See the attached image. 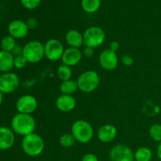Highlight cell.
<instances>
[{
  "label": "cell",
  "instance_id": "cell-1",
  "mask_svg": "<svg viewBox=\"0 0 161 161\" xmlns=\"http://www.w3.org/2000/svg\"><path fill=\"white\" fill-rule=\"evenodd\" d=\"M10 127L14 134L25 137L34 133L36 121L31 114L17 113L11 119Z\"/></svg>",
  "mask_w": 161,
  "mask_h": 161
},
{
  "label": "cell",
  "instance_id": "cell-2",
  "mask_svg": "<svg viewBox=\"0 0 161 161\" xmlns=\"http://www.w3.org/2000/svg\"><path fill=\"white\" fill-rule=\"evenodd\" d=\"M22 151L31 157H39L45 149L43 138L36 132L23 137L21 140Z\"/></svg>",
  "mask_w": 161,
  "mask_h": 161
},
{
  "label": "cell",
  "instance_id": "cell-3",
  "mask_svg": "<svg viewBox=\"0 0 161 161\" xmlns=\"http://www.w3.org/2000/svg\"><path fill=\"white\" fill-rule=\"evenodd\" d=\"M71 133L76 142L87 144L93 139L94 130L91 123L85 119H77L71 127Z\"/></svg>",
  "mask_w": 161,
  "mask_h": 161
},
{
  "label": "cell",
  "instance_id": "cell-4",
  "mask_svg": "<svg viewBox=\"0 0 161 161\" xmlns=\"http://www.w3.org/2000/svg\"><path fill=\"white\" fill-rule=\"evenodd\" d=\"M76 81L79 90L88 94L97 89L100 85L101 78L96 71L87 70L80 74Z\"/></svg>",
  "mask_w": 161,
  "mask_h": 161
},
{
  "label": "cell",
  "instance_id": "cell-5",
  "mask_svg": "<svg viewBox=\"0 0 161 161\" xmlns=\"http://www.w3.org/2000/svg\"><path fill=\"white\" fill-rule=\"evenodd\" d=\"M28 63L37 64L45 58L44 44L38 40H31L23 47L22 53Z\"/></svg>",
  "mask_w": 161,
  "mask_h": 161
},
{
  "label": "cell",
  "instance_id": "cell-6",
  "mask_svg": "<svg viewBox=\"0 0 161 161\" xmlns=\"http://www.w3.org/2000/svg\"><path fill=\"white\" fill-rule=\"evenodd\" d=\"M83 46L95 49L101 47L106 39L105 31L97 26H91L86 28L83 33Z\"/></svg>",
  "mask_w": 161,
  "mask_h": 161
},
{
  "label": "cell",
  "instance_id": "cell-7",
  "mask_svg": "<svg viewBox=\"0 0 161 161\" xmlns=\"http://www.w3.org/2000/svg\"><path fill=\"white\" fill-rule=\"evenodd\" d=\"M64 50L62 42L57 39H50L44 43L45 58L50 61L61 60Z\"/></svg>",
  "mask_w": 161,
  "mask_h": 161
},
{
  "label": "cell",
  "instance_id": "cell-8",
  "mask_svg": "<svg viewBox=\"0 0 161 161\" xmlns=\"http://www.w3.org/2000/svg\"><path fill=\"white\" fill-rule=\"evenodd\" d=\"M20 78L12 72L2 73L0 75V92L3 94H9L15 92L20 86Z\"/></svg>",
  "mask_w": 161,
  "mask_h": 161
},
{
  "label": "cell",
  "instance_id": "cell-9",
  "mask_svg": "<svg viewBox=\"0 0 161 161\" xmlns=\"http://www.w3.org/2000/svg\"><path fill=\"white\" fill-rule=\"evenodd\" d=\"M17 113L32 114L38 108V101L31 94H25L18 97L15 104Z\"/></svg>",
  "mask_w": 161,
  "mask_h": 161
},
{
  "label": "cell",
  "instance_id": "cell-10",
  "mask_svg": "<svg viewBox=\"0 0 161 161\" xmlns=\"http://www.w3.org/2000/svg\"><path fill=\"white\" fill-rule=\"evenodd\" d=\"M109 160L110 161H135L134 152L126 145H116L110 150Z\"/></svg>",
  "mask_w": 161,
  "mask_h": 161
},
{
  "label": "cell",
  "instance_id": "cell-11",
  "mask_svg": "<svg viewBox=\"0 0 161 161\" xmlns=\"http://www.w3.org/2000/svg\"><path fill=\"white\" fill-rule=\"evenodd\" d=\"M98 62L104 70H115L119 64V58L117 56V53L108 48L102 50L99 55Z\"/></svg>",
  "mask_w": 161,
  "mask_h": 161
},
{
  "label": "cell",
  "instance_id": "cell-12",
  "mask_svg": "<svg viewBox=\"0 0 161 161\" xmlns=\"http://www.w3.org/2000/svg\"><path fill=\"white\" fill-rule=\"evenodd\" d=\"M8 33L15 39H21L26 37L28 34L26 22L21 20H14L8 25Z\"/></svg>",
  "mask_w": 161,
  "mask_h": 161
},
{
  "label": "cell",
  "instance_id": "cell-13",
  "mask_svg": "<svg viewBox=\"0 0 161 161\" xmlns=\"http://www.w3.org/2000/svg\"><path fill=\"white\" fill-rule=\"evenodd\" d=\"M83 53L80 49L68 47L64 50L61 61H62V64L72 68L80 64L83 59Z\"/></svg>",
  "mask_w": 161,
  "mask_h": 161
},
{
  "label": "cell",
  "instance_id": "cell-14",
  "mask_svg": "<svg viewBox=\"0 0 161 161\" xmlns=\"http://www.w3.org/2000/svg\"><path fill=\"white\" fill-rule=\"evenodd\" d=\"M117 128L111 124L101 126L97 133V139L102 143H110L116 139L117 136Z\"/></svg>",
  "mask_w": 161,
  "mask_h": 161
},
{
  "label": "cell",
  "instance_id": "cell-15",
  "mask_svg": "<svg viewBox=\"0 0 161 161\" xmlns=\"http://www.w3.org/2000/svg\"><path fill=\"white\" fill-rule=\"evenodd\" d=\"M55 105L58 110L61 113H70L75 109L76 106V99L73 95L61 94L57 97L55 101Z\"/></svg>",
  "mask_w": 161,
  "mask_h": 161
},
{
  "label": "cell",
  "instance_id": "cell-16",
  "mask_svg": "<svg viewBox=\"0 0 161 161\" xmlns=\"http://www.w3.org/2000/svg\"><path fill=\"white\" fill-rule=\"evenodd\" d=\"M15 143V134L12 129L0 127V150L6 151L14 146Z\"/></svg>",
  "mask_w": 161,
  "mask_h": 161
},
{
  "label": "cell",
  "instance_id": "cell-17",
  "mask_svg": "<svg viewBox=\"0 0 161 161\" xmlns=\"http://www.w3.org/2000/svg\"><path fill=\"white\" fill-rule=\"evenodd\" d=\"M64 39L69 46V47L78 48L83 46V33L76 29H71L66 32Z\"/></svg>",
  "mask_w": 161,
  "mask_h": 161
},
{
  "label": "cell",
  "instance_id": "cell-18",
  "mask_svg": "<svg viewBox=\"0 0 161 161\" xmlns=\"http://www.w3.org/2000/svg\"><path fill=\"white\" fill-rule=\"evenodd\" d=\"M14 57L10 52L0 50V72L2 73L11 72L14 68Z\"/></svg>",
  "mask_w": 161,
  "mask_h": 161
},
{
  "label": "cell",
  "instance_id": "cell-19",
  "mask_svg": "<svg viewBox=\"0 0 161 161\" xmlns=\"http://www.w3.org/2000/svg\"><path fill=\"white\" fill-rule=\"evenodd\" d=\"M60 91L61 94H67V95H73L79 90L78 84L76 80H69L66 81H62L59 86Z\"/></svg>",
  "mask_w": 161,
  "mask_h": 161
},
{
  "label": "cell",
  "instance_id": "cell-20",
  "mask_svg": "<svg viewBox=\"0 0 161 161\" xmlns=\"http://www.w3.org/2000/svg\"><path fill=\"white\" fill-rule=\"evenodd\" d=\"M135 161H151L153 159V152L149 148L142 146L134 153Z\"/></svg>",
  "mask_w": 161,
  "mask_h": 161
},
{
  "label": "cell",
  "instance_id": "cell-21",
  "mask_svg": "<svg viewBox=\"0 0 161 161\" xmlns=\"http://www.w3.org/2000/svg\"><path fill=\"white\" fill-rule=\"evenodd\" d=\"M101 0H81L82 9L87 14L96 13L101 7Z\"/></svg>",
  "mask_w": 161,
  "mask_h": 161
},
{
  "label": "cell",
  "instance_id": "cell-22",
  "mask_svg": "<svg viewBox=\"0 0 161 161\" xmlns=\"http://www.w3.org/2000/svg\"><path fill=\"white\" fill-rule=\"evenodd\" d=\"M57 75L61 82L71 80L72 77V68L64 64H60L57 69Z\"/></svg>",
  "mask_w": 161,
  "mask_h": 161
},
{
  "label": "cell",
  "instance_id": "cell-23",
  "mask_svg": "<svg viewBox=\"0 0 161 161\" xmlns=\"http://www.w3.org/2000/svg\"><path fill=\"white\" fill-rule=\"evenodd\" d=\"M17 39H14L9 35L5 36L2 38L1 41H0V47H1L2 50H4L6 52H10L14 50V47L17 46V42H16Z\"/></svg>",
  "mask_w": 161,
  "mask_h": 161
},
{
  "label": "cell",
  "instance_id": "cell-24",
  "mask_svg": "<svg viewBox=\"0 0 161 161\" xmlns=\"http://www.w3.org/2000/svg\"><path fill=\"white\" fill-rule=\"evenodd\" d=\"M75 138L72 133H65L61 135L59 138V144L60 146L64 148H71L75 144Z\"/></svg>",
  "mask_w": 161,
  "mask_h": 161
},
{
  "label": "cell",
  "instance_id": "cell-25",
  "mask_svg": "<svg viewBox=\"0 0 161 161\" xmlns=\"http://www.w3.org/2000/svg\"><path fill=\"white\" fill-rule=\"evenodd\" d=\"M149 137L152 140L160 142H161V124H154L149 129Z\"/></svg>",
  "mask_w": 161,
  "mask_h": 161
},
{
  "label": "cell",
  "instance_id": "cell-26",
  "mask_svg": "<svg viewBox=\"0 0 161 161\" xmlns=\"http://www.w3.org/2000/svg\"><path fill=\"white\" fill-rule=\"evenodd\" d=\"M42 0H20L22 6L28 9H34L40 5Z\"/></svg>",
  "mask_w": 161,
  "mask_h": 161
},
{
  "label": "cell",
  "instance_id": "cell-27",
  "mask_svg": "<svg viewBox=\"0 0 161 161\" xmlns=\"http://www.w3.org/2000/svg\"><path fill=\"white\" fill-rule=\"evenodd\" d=\"M28 64V61L25 59V57L23 55H20V56L14 57V68L17 69H22L25 67Z\"/></svg>",
  "mask_w": 161,
  "mask_h": 161
},
{
  "label": "cell",
  "instance_id": "cell-28",
  "mask_svg": "<svg viewBox=\"0 0 161 161\" xmlns=\"http://www.w3.org/2000/svg\"><path fill=\"white\" fill-rule=\"evenodd\" d=\"M121 63L124 66L129 67V66L133 65L134 63H135V60H134V58L130 55L126 54L122 56V58H121Z\"/></svg>",
  "mask_w": 161,
  "mask_h": 161
},
{
  "label": "cell",
  "instance_id": "cell-29",
  "mask_svg": "<svg viewBox=\"0 0 161 161\" xmlns=\"http://www.w3.org/2000/svg\"><path fill=\"white\" fill-rule=\"evenodd\" d=\"M82 53H83V56L86 57L87 58H92L94 55V49L92 48V47H84L83 50H82Z\"/></svg>",
  "mask_w": 161,
  "mask_h": 161
},
{
  "label": "cell",
  "instance_id": "cell-30",
  "mask_svg": "<svg viewBox=\"0 0 161 161\" xmlns=\"http://www.w3.org/2000/svg\"><path fill=\"white\" fill-rule=\"evenodd\" d=\"M25 22H26V25L29 30L35 29L38 25L37 19L34 18V17H30V18H28Z\"/></svg>",
  "mask_w": 161,
  "mask_h": 161
},
{
  "label": "cell",
  "instance_id": "cell-31",
  "mask_svg": "<svg viewBox=\"0 0 161 161\" xmlns=\"http://www.w3.org/2000/svg\"><path fill=\"white\" fill-rule=\"evenodd\" d=\"M81 161H99V160L95 154L89 153H86L85 155H83Z\"/></svg>",
  "mask_w": 161,
  "mask_h": 161
},
{
  "label": "cell",
  "instance_id": "cell-32",
  "mask_svg": "<svg viewBox=\"0 0 161 161\" xmlns=\"http://www.w3.org/2000/svg\"><path fill=\"white\" fill-rule=\"evenodd\" d=\"M11 53H12L14 57H17L20 56V55H22V53H23V47H21L19 45H17L14 47V50L11 51Z\"/></svg>",
  "mask_w": 161,
  "mask_h": 161
},
{
  "label": "cell",
  "instance_id": "cell-33",
  "mask_svg": "<svg viewBox=\"0 0 161 161\" xmlns=\"http://www.w3.org/2000/svg\"><path fill=\"white\" fill-rule=\"evenodd\" d=\"M119 43L118 41H112L111 42L109 43V47L108 49H110L111 50L114 52H117L118 50L119 49Z\"/></svg>",
  "mask_w": 161,
  "mask_h": 161
},
{
  "label": "cell",
  "instance_id": "cell-34",
  "mask_svg": "<svg viewBox=\"0 0 161 161\" xmlns=\"http://www.w3.org/2000/svg\"><path fill=\"white\" fill-rule=\"evenodd\" d=\"M157 157H158V158L161 160V142H159L158 146H157Z\"/></svg>",
  "mask_w": 161,
  "mask_h": 161
},
{
  "label": "cell",
  "instance_id": "cell-35",
  "mask_svg": "<svg viewBox=\"0 0 161 161\" xmlns=\"http://www.w3.org/2000/svg\"><path fill=\"white\" fill-rule=\"evenodd\" d=\"M3 95H4V94H3L2 92H0V106H1V105L3 104V99H4V97H3Z\"/></svg>",
  "mask_w": 161,
  "mask_h": 161
},
{
  "label": "cell",
  "instance_id": "cell-36",
  "mask_svg": "<svg viewBox=\"0 0 161 161\" xmlns=\"http://www.w3.org/2000/svg\"><path fill=\"white\" fill-rule=\"evenodd\" d=\"M0 28H1V24H0Z\"/></svg>",
  "mask_w": 161,
  "mask_h": 161
}]
</instances>
